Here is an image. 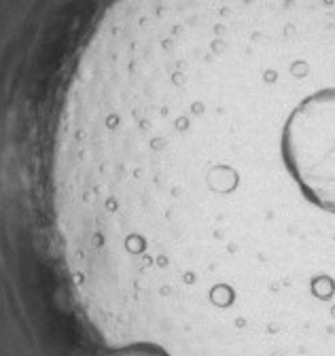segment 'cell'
<instances>
[{
	"mask_svg": "<svg viewBox=\"0 0 335 356\" xmlns=\"http://www.w3.org/2000/svg\"><path fill=\"white\" fill-rule=\"evenodd\" d=\"M113 356H172L170 352H165L157 343H147V341H136L119 348Z\"/></svg>",
	"mask_w": 335,
	"mask_h": 356,
	"instance_id": "obj_1",
	"label": "cell"
}]
</instances>
